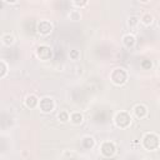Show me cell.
<instances>
[{
    "mask_svg": "<svg viewBox=\"0 0 160 160\" xmlns=\"http://www.w3.org/2000/svg\"><path fill=\"white\" fill-rule=\"evenodd\" d=\"M142 144H144V146L146 149L154 150V149H156L159 146V136L156 134H154V132H149V134H146L144 136Z\"/></svg>",
    "mask_w": 160,
    "mask_h": 160,
    "instance_id": "1",
    "label": "cell"
},
{
    "mask_svg": "<svg viewBox=\"0 0 160 160\" xmlns=\"http://www.w3.org/2000/svg\"><path fill=\"white\" fill-rule=\"evenodd\" d=\"M111 80L114 84L116 85H120V84H124L126 81V72L124 69H115L112 72H111Z\"/></svg>",
    "mask_w": 160,
    "mask_h": 160,
    "instance_id": "2",
    "label": "cell"
},
{
    "mask_svg": "<svg viewBox=\"0 0 160 160\" xmlns=\"http://www.w3.org/2000/svg\"><path fill=\"white\" fill-rule=\"evenodd\" d=\"M115 122H116V125H118L119 128H126V126L130 125V122H131V118H130V115H129L128 112L121 111V112H119V114L116 115V118H115Z\"/></svg>",
    "mask_w": 160,
    "mask_h": 160,
    "instance_id": "3",
    "label": "cell"
},
{
    "mask_svg": "<svg viewBox=\"0 0 160 160\" xmlns=\"http://www.w3.org/2000/svg\"><path fill=\"white\" fill-rule=\"evenodd\" d=\"M39 105H40V109H41L44 112H50V111H52V109H54V106H55L54 100L50 99V98H44L42 100H40Z\"/></svg>",
    "mask_w": 160,
    "mask_h": 160,
    "instance_id": "4",
    "label": "cell"
},
{
    "mask_svg": "<svg viewBox=\"0 0 160 160\" xmlns=\"http://www.w3.org/2000/svg\"><path fill=\"white\" fill-rule=\"evenodd\" d=\"M115 152V145L110 141H106L101 145V154L104 156H111Z\"/></svg>",
    "mask_w": 160,
    "mask_h": 160,
    "instance_id": "5",
    "label": "cell"
},
{
    "mask_svg": "<svg viewBox=\"0 0 160 160\" xmlns=\"http://www.w3.org/2000/svg\"><path fill=\"white\" fill-rule=\"evenodd\" d=\"M51 30H52V25L46 20L41 21L38 25V31L41 32V34H49V32H51Z\"/></svg>",
    "mask_w": 160,
    "mask_h": 160,
    "instance_id": "6",
    "label": "cell"
},
{
    "mask_svg": "<svg viewBox=\"0 0 160 160\" xmlns=\"http://www.w3.org/2000/svg\"><path fill=\"white\" fill-rule=\"evenodd\" d=\"M134 112H135V115H136L138 118L142 119V118L146 116V114H148V109H146L145 105H141V104H140V105H136V106H135Z\"/></svg>",
    "mask_w": 160,
    "mask_h": 160,
    "instance_id": "7",
    "label": "cell"
},
{
    "mask_svg": "<svg viewBox=\"0 0 160 160\" xmlns=\"http://www.w3.org/2000/svg\"><path fill=\"white\" fill-rule=\"evenodd\" d=\"M38 104H39V100H38V98H36L35 95H29V96H26V99H25V105H26L28 108H35Z\"/></svg>",
    "mask_w": 160,
    "mask_h": 160,
    "instance_id": "8",
    "label": "cell"
},
{
    "mask_svg": "<svg viewBox=\"0 0 160 160\" xmlns=\"http://www.w3.org/2000/svg\"><path fill=\"white\" fill-rule=\"evenodd\" d=\"M122 42H124V45L126 48H132L135 45V38L132 35H130V34L129 35H125L122 38Z\"/></svg>",
    "mask_w": 160,
    "mask_h": 160,
    "instance_id": "9",
    "label": "cell"
},
{
    "mask_svg": "<svg viewBox=\"0 0 160 160\" xmlns=\"http://www.w3.org/2000/svg\"><path fill=\"white\" fill-rule=\"evenodd\" d=\"M69 119H70L71 122H74V124H81V121H82V115H81L80 112H72V114L69 116Z\"/></svg>",
    "mask_w": 160,
    "mask_h": 160,
    "instance_id": "10",
    "label": "cell"
},
{
    "mask_svg": "<svg viewBox=\"0 0 160 160\" xmlns=\"http://www.w3.org/2000/svg\"><path fill=\"white\" fill-rule=\"evenodd\" d=\"M152 20H154V18H152V15H150V14H144L142 16H141V19H140V21L144 24V25H150V24H152Z\"/></svg>",
    "mask_w": 160,
    "mask_h": 160,
    "instance_id": "11",
    "label": "cell"
},
{
    "mask_svg": "<svg viewBox=\"0 0 160 160\" xmlns=\"http://www.w3.org/2000/svg\"><path fill=\"white\" fill-rule=\"evenodd\" d=\"M2 42H4L5 45H11V44L14 42V36L10 35V34H5V35L2 36Z\"/></svg>",
    "mask_w": 160,
    "mask_h": 160,
    "instance_id": "12",
    "label": "cell"
},
{
    "mask_svg": "<svg viewBox=\"0 0 160 160\" xmlns=\"http://www.w3.org/2000/svg\"><path fill=\"white\" fill-rule=\"evenodd\" d=\"M59 120H61L62 122H65V121H68L69 120V114L66 112V111H61L60 114H59Z\"/></svg>",
    "mask_w": 160,
    "mask_h": 160,
    "instance_id": "13",
    "label": "cell"
},
{
    "mask_svg": "<svg viewBox=\"0 0 160 160\" xmlns=\"http://www.w3.org/2000/svg\"><path fill=\"white\" fill-rule=\"evenodd\" d=\"M70 56H71L74 60H76L78 56H79V51H78V50H72V51H70Z\"/></svg>",
    "mask_w": 160,
    "mask_h": 160,
    "instance_id": "14",
    "label": "cell"
},
{
    "mask_svg": "<svg viewBox=\"0 0 160 160\" xmlns=\"http://www.w3.org/2000/svg\"><path fill=\"white\" fill-rule=\"evenodd\" d=\"M136 24H138V19L132 16V18L129 19V25H136Z\"/></svg>",
    "mask_w": 160,
    "mask_h": 160,
    "instance_id": "15",
    "label": "cell"
}]
</instances>
